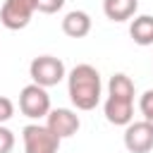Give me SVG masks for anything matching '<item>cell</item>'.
Here are the masks:
<instances>
[{
  "label": "cell",
  "instance_id": "1",
  "mask_svg": "<svg viewBox=\"0 0 153 153\" xmlns=\"http://www.w3.org/2000/svg\"><path fill=\"white\" fill-rule=\"evenodd\" d=\"M69 100L79 110H93L100 100V74L93 65H76L69 76Z\"/></svg>",
  "mask_w": 153,
  "mask_h": 153
},
{
  "label": "cell",
  "instance_id": "2",
  "mask_svg": "<svg viewBox=\"0 0 153 153\" xmlns=\"http://www.w3.org/2000/svg\"><path fill=\"white\" fill-rule=\"evenodd\" d=\"M29 74L33 79V84L48 88V86H57L62 79H65V65L60 57H53V55H38L31 60L29 65Z\"/></svg>",
  "mask_w": 153,
  "mask_h": 153
},
{
  "label": "cell",
  "instance_id": "3",
  "mask_svg": "<svg viewBox=\"0 0 153 153\" xmlns=\"http://www.w3.org/2000/svg\"><path fill=\"white\" fill-rule=\"evenodd\" d=\"M22 139H24L26 153H57L62 141L48 127H41V124H26L22 129Z\"/></svg>",
  "mask_w": 153,
  "mask_h": 153
},
{
  "label": "cell",
  "instance_id": "4",
  "mask_svg": "<svg viewBox=\"0 0 153 153\" xmlns=\"http://www.w3.org/2000/svg\"><path fill=\"white\" fill-rule=\"evenodd\" d=\"M19 110L31 120H41V117H45L50 112V96L45 93L43 86L29 84L19 93Z\"/></svg>",
  "mask_w": 153,
  "mask_h": 153
},
{
  "label": "cell",
  "instance_id": "5",
  "mask_svg": "<svg viewBox=\"0 0 153 153\" xmlns=\"http://www.w3.org/2000/svg\"><path fill=\"white\" fill-rule=\"evenodd\" d=\"M36 12V0H5L0 10V24L10 31H19L31 22Z\"/></svg>",
  "mask_w": 153,
  "mask_h": 153
},
{
  "label": "cell",
  "instance_id": "6",
  "mask_svg": "<svg viewBox=\"0 0 153 153\" xmlns=\"http://www.w3.org/2000/svg\"><path fill=\"white\" fill-rule=\"evenodd\" d=\"M124 146L129 153H148L153 148V127L148 120L129 122L124 129Z\"/></svg>",
  "mask_w": 153,
  "mask_h": 153
},
{
  "label": "cell",
  "instance_id": "7",
  "mask_svg": "<svg viewBox=\"0 0 153 153\" xmlns=\"http://www.w3.org/2000/svg\"><path fill=\"white\" fill-rule=\"evenodd\" d=\"M45 127H48L55 136L69 139V136H74V134L79 131L81 122H79L76 112H72V110H67V108H55V110H50V112L45 115Z\"/></svg>",
  "mask_w": 153,
  "mask_h": 153
},
{
  "label": "cell",
  "instance_id": "8",
  "mask_svg": "<svg viewBox=\"0 0 153 153\" xmlns=\"http://www.w3.org/2000/svg\"><path fill=\"white\" fill-rule=\"evenodd\" d=\"M134 117V100L129 98H117V96H108L105 100V120L110 124L117 127H127Z\"/></svg>",
  "mask_w": 153,
  "mask_h": 153
},
{
  "label": "cell",
  "instance_id": "9",
  "mask_svg": "<svg viewBox=\"0 0 153 153\" xmlns=\"http://www.w3.org/2000/svg\"><path fill=\"white\" fill-rule=\"evenodd\" d=\"M62 31L69 36V38H84L88 31H91V17L81 10H72L65 14L62 19Z\"/></svg>",
  "mask_w": 153,
  "mask_h": 153
},
{
  "label": "cell",
  "instance_id": "10",
  "mask_svg": "<svg viewBox=\"0 0 153 153\" xmlns=\"http://www.w3.org/2000/svg\"><path fill=\"white\" fill-rule=\"evenodd\" d=\"M139 0H103V12L112 22H127L134 17Z\"/></svg>",
  "mask_w": 153,
  "mask_h": 153
},
{
  "label": "cell",
  "instance_id": "11",
  "mask_svg": "<svg viewBox=\"0 0 153 153\" xmlns=\"http://www.w3.org/2000/svg\"><path fill=\"white\" fill-rule=\"evenodd\" d=\"M129 36L139 45H153V17L151 14L136 17L131 22V26H129Z\"/></svg>",
  "mask_w": 153,
  "mask_h": 153
},
{
  "label": "cell",
  "instance_id": "12",
  "mask_svg": "<svg viewBox=\"0 0 153 153\" xmlns=\"http://www.w3.org/2000/svg\"><path fill=\"white\" fill-rule=\"evenodd\" d=\"M108 91H110V96H117V98H129V100H134V81H131L127 74H122V72L110 76Z\"/></svg>",
  "mask_w": 153,
  "mask_h": 153
},
{
  "label": "cell",
  "instance_id": "13",
  "mask_svg": "<svg viewBox=\"0 0 153 153\" xmlns=\"http://www.w3.org/2000/svg\"><path fill=\"white\" fill-rule=\"evenodd\" d=\"M65 0H36V10L43 14H55L57 10H62Z\"/></svg>",
  "mask_w": 153,
  "mask_h": 153
},
{
  "label": "cell",
  "instance_id": "14",
  "mask_svg": "<svg viewBox=\"0 0 153 153\" xmlns=\"http://www.w3.org/2000/svg\"><path fill=\"white\" fill-rule=\"evenodd\" d=\"M139 110H141V115L148 120V117H153V88H148L143 96H141V100H139Z\"/></svg>",
  "mask_w": 153,
  "mask_h": 153
},
{
  "label": "cell",
  "instance_id": "15",
  "mask_svg": "<svg viewBox=\"0 0 153 153\" xmlns=\"http://www.w3.org/2000/svg\"><path fill=\"white\" fill-rule=\"evenodd\" d=\"M14 148V134L0 124V153H10Z\"/></svg>",
  "mask_w": 153,
  "mask_h": 153
},
{
  "label": "cell",
  "instance_id": "16",
  "mask_svg": "<svg viewBox=\"0 0 153 153\" xmlns=\"http://www.w3.org/2000/svg\"><path fill=\"white\" fill-rule=\"evenodd\" d=\"M12 115H14V103H12L7 96H0V124L7 122Z\"/></svg>",
  "mask_w": 153,
  "mask_h": 153
},
{
  "label": "cell",
  "instance_id": "17",
  "mask_svg": "<svg viewBox=\"0 0 153 153\" xmlns=\"http://www.w3.org/2000/svg\"><path fill=\"white\" fill-rule=\"evenodd\" d=\"M148 122H151V127H153V117H148Z\"/></svg>",
  "mask_w": 153,
  "mask_h": 153
}]
</instances>
